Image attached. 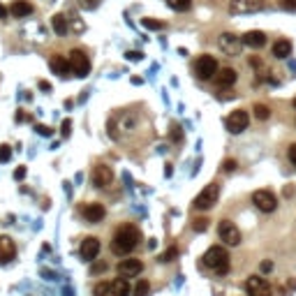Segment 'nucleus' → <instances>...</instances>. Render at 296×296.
I'll return each mask as SVG.
<instances>
[{"label": "nucleus", "instance_id": "obj_23", "mask_svg": "<svg viewBox=\"0 0 296 296\" xmlns=\"http://www.w3.org/2000/svg\"><path fill=\"white\" fill-rule=\"evenodd\" d=\"M51 26H54L56 35H65L70 30L68 26V19H65V14H56L54 19H51Z\"/></svg>", "mask_w": 296, "mask_h": 296}, {"label": "nucleus", "instance_id": "obj_29", "mask_svg": "<svg viewBox=\"0 0 296 296\" xmlns=\"http://www.w3.org/2000/svg\"><path fill=\"white\" fill-rule=\"evenodd\" d=\"M148 292H150V283L148 280H139L135 287V296H148Z\"/></svg>", "mask_w": 296, "mask_h": 296}, {"label": "nucleus", "instance_id": "obj_43", "mask_svg": "<svg viewBox=\"0 0 296 296\" xmlns=\"http://www.w3.org/2000/svg\"><path fill=\"white\" fill-rule=\"evenodd\" d=\"M104 269H107V264H104V262H102V264H95V266H93L95 273H100V271H104Z\"/></svg>", "mask_w": 296, "mask_h": 296}, {"label": "nucleus", "instance_id": "obj_20", "mask_svg": "<svg viewBox=\"0 0 296 296\" xmlns=\"http://www.w3.org/2000/svg\"><path fill=\"white\" fill-rule=\"evenodd\" d=\"M9 14L16 16V19H23L28 14H33V5H30L28 0H14L12 7H9Z\"/></svg>", "mask_w": 296, "mask_h": 296}, {"label": "nucleus", "instance_id": "obj_34", "mask_svg": "<svg viewBox=\"0 0 296 296\" xmlns=\"http://www.w3.org/2000/svg\"><path fill=\"white\" fill-rule=\"evenodd\" d=\"M70 132H72V121H63L61 135H63V137H70Z\"/></svg>", "mask_w": 296, "mask_h": 296}, {"label": "nucleus", "instance_id": "obj_36", "mask_svg": "<svg viewBox=\"0 0 296 296\" xmlns=\"http://www.w3.org/2000/svg\"><path fill=\"white\" fill-rule=\"evenodd\" d=\"M171 139H174V142H181V139H183V132H181V128H178V125L171 130Z\"/></svg>", "mask_w": 296, "mask_h": 296}, {"label": "nucleus", "instance_id": "obj_47", "mask_svg": "<svg viewBox=\"0 0 296 296\" xmlns=\"http://www.w3.org/2000/svg\"><path fill=\"white\" fill-rule=\"evenodd\" d=\"M294 109H296V97H294Z\"/></svg>", "mask_w": 296, "mask_h": 296}, {"label": "nucleus", "instance_id": "obj_44", "mask_svg": "<svg viewBox=\"0 0 296 296\" xmlns=\"http://www.w3.org/2000/svg\"><path fill=\"white\" fill-rule=\"evenodd\" d=\"M40 88H42V90H47V93H49V90H51V83H47V81H40Z\"/></svg>", "mask_w": 296, "mask_h": 296}, {"label": "nucleus", "instance_id": "obj_46", "mask_svg": "<svg viewBox=\"0 0 296 296\" xmlns=\"http://www.w3.org/2000/svg\"><path fill=\"white\" fill-rule=\"evenodd\" d=\"M16 121H26V114H23V111H19V114H16Z\"/></svg>", "mask_w": 296, "mask_h": 296}, {"label": "nucleus", "instance_id": "obj_4", "mask_svg": "<svg viewBox=\"0 0 296 296\" xmlns=\"http://www.w3.org/2000/svg\"><path fill=\"white\" fill-rule=\"evenodd\" d=\"M218 61L216 58H213V56H199V58H197L195 61V74L197 76H199V79H204V81H211L213 79V76H216L218 74Z\"/></svg>", "mask_w": 296, "mask_h": 296}, {"label": "nucleus", "instance_id": "obj_31", "mask_svg": "<svg viewBox=\"0 0 296 296\" xmlns=\"http://www.w3.org/2000/svg\"><path fill=\"white\" fill-rule=\"evenodd\" d=\"M9 157H12V148L7 146V144H2L0 146V162L5 164V162H9Z\"/></svg>", "mask_w": 296, "mask_h": 296}, {"label": "nucleus", "instance_id": "obj_33", "mask_svg": "<svg viewBox=\"0 0 296 296\" xmlns=\"http://www.w3.org/2000/svg\"><path fill=\"white\" fill-rule=\"evenodd\" d=\"M81 9H95V7L100 5V0H79Z\"/></svg>", "mask_w": 296, "mask_h": 296}, {"label": "nucleus", "instance_id": "obj_42", "mask_svg": "<svg viewBox=\"0 0 296 296\" xmlns=\"http://www.w3.org/2000/svg\"><path fill=\"white\" fill-rule=\"evenodd\" d=\"M271 269H273V262H269V259H266V262L262 264V271H264V273H269Z\"/></svg>", "mask_w": 296, "mask_h": 296}, {"label": "nucleus", "instance_id": "obj_1", "mask_svg": "<svg viewBox=\"0 0 296 296\" xmlns=\"http://www.w3.org/2000/svg\"><path fill=\"white\" fill-rule=\"evenodd\" d=\"M139 241H142L139 229L132 227V224H123V227L114 234L111 250H114L116 255H130V252H132V250L139 245Z\"/></svg>", "mask_w": 296, "mask_h": 296}, {"label": "nucleus", "instance_id": "obj_14", "mask_svg": "<svg viewBox=\"0 0 296 296\" xmlns=\"http://www.w3.org/2000/svg\"><path fill=\"white\" fill-rule=\"evenodd\" d=\"M144 271V264L139 259H123L118 264V276L123 278H137Z\"/></svg>", "mask_w": 296, "mask_h": 296}, {"label": "nucleus", "instance_id": "obj_2", "mask_svg": "<svg viewBox=\"0 0 296 296\" xmlns=\"http://www.w3.org/2000/svg\"><path fill=\"white\" fill-rule=\"evenodd\" d=\"M204 266L213 269L216 273H227L229 271V252L222 245H213L204 252Z\"/></svg>", "mask_w": 296, "mask_h": 296}, {"label": "nucleus", "instance_id": "obj_41", "mask_svg": "<svg viewBox=\"0 0 296 296\" xmlns=\"http://www.w3.org/2000/svg\"><path fill=\"white\" fill-rule=\"evenodd\" d=\"M7 16H9V9H7V7H5V5H2V2H0V19L5 21V19H7Z\"/></svg>", "mask_w": 296, "mask_h": 296}, {"label": "nucleus", "instance_id": "obj_45", "mask_svg": "<svg viewBox=\"0 0 296 296\" xmlns=\"http://www.w3.org/2000/svg\"><path fill=\"white\" fill-rule=\"evenodd\" d=\"M285 195H287V197L294 195V185H287V188H285Z\"/></svg>", "mask_w": 296, "mask_h": 296}, {"label": "nucleus", "instance_id": "obj_8", "mask_svg": "<svg viewBox=\"0 0 296 296\" xmlns=\"http://www.w3.org/2000/svg\"><path fill=\"white\" fill-rule=\"evenodd\" d=\"M218 236L222 238V243H227L231 248L241 243V231H238V227H236L231 220H222L220 224H218Z\"/></svg>", "mask_w": 296, "mask_h": 296}, {"label": "nucleus", "instance_id": "obj_6", "mask_svg": "<svg viewBox=\"0 0 296 296\" xmlns=\"http://www.w3.org/2000/svg\"><path fill=\"white\" fill-rule=\"evenodd\" d=\"M252 204H255L262 213H273V211L278 209L276 195L269 192V190H257V192H252Z\"/></svg>", "mask_w": 296, "mask_h": 296}, {"label": "nucleus", "instance_id": "obj_25", "mask_svg": "<svg viewBox=\"0 0 296 296\" xmlns=\"http://www.w3.org/2000/svg\"><path fill=\"white\" fill-rule=\"evenodd\" d=\"M167 5L174 12H188L190 7H192V0H167Z\"/></svg>", "mask_w": 296, "mask_h": 296}, {"label": "nucleus", "instance_id": "obj_24", "mask_svg": "<svg viewBox=\"0 0 296 296\" xmlns=\"http://www.w3.org/2000/svg\"><path fill=\"white\" fill-rule=\"evenodd\" d=\"M252 111H255L257 121H269V118H271V109L266 107V104H259V102H257L255 107H252Z\"/></svg>", "mask_w": 296, "mask_h": 296}, {"label": "nucleus", "instance_id": "obj_11", "mask_svg": "<svg viewBox=\"0 0 296 296\" xmlns=\"http://www.w3.org/2000/svg\"><path fill=\"white\" fill-rule=\"evenodd\" d=\"M245 290H248L250 296H273L271 285L266 283L262 276H250L248 283H245Z\"/></svg>", "mask_w": 296, "mask_h": 296}, {"label": "nucleus", "instance_id": "obj_12", "mask_svg": "<svg viewBox=\"0 0 296 296\" xmlns=\"http://www.w3.org/2000/svg\"><path fill=\"white\" fill-rule=\"evenodd\" d=\"M111 181H114V171H111V167H107V164H97V167L93 169V185L95 188H109Z\"/></svg>", "mask_w": 296, "mask_h": 296}, {"label": "nucleus", "instance_id": "obj_40", "mask_svg": "<svg viewBox=\"0 0 296 296\" xmlns=\"http://www.w3.org/2000/svg\"><path fill=\"white\" fill-rule=\"evenodd\" d=\"M35 130H37V135H42V137H49V135H51V130H49L47 125H37Z\"/></svg>", "mask_w": 296, "mask_h": 296}, {"label": "nucleus", "instance_id": "obj_3", "mask_svg": "<svg viewBox=\"0 0 296 296\" xmlns=\"http://www.w3.org/2000/svg\"><path fill=\"white\" fill-rule=\"evenodd\" d=\"M218 199H220V185H218V183H209V185L197 195L195 209L197 211H209L218 204Z\"/></svg>", "mask_w": 296, "mask_h": 296}, {"label": "nucleus", "instance_id": "obj_21", "mask_svg": "<svg viewBox=\"0 0 296 296\" xmlns=\"http://www.w3.org/2000/svg\"><path fill=\"white\" fill-rule=\"evenodd\" d=\"M111 296H130V283L128 278H116L111 283Z\"/></svg>", "mask_w": 296, "mask_h": 296}, {"label": "nucleus", "instance_id": "obj_30", "mask_svg": "<svg viewBox=\"0 0 296 296\" xmlns=\"http://www.w3.org/2000/svg\"><path fill=\"white\" fill-rule=\"evenodd\" d=\"M192 229L195 231H206L209 229V218H195L192 220Z\"/></svg>", "mask_w": 296, "mask_h": 296}, {"label": "nucleus", "instance_id": "obj_5", "mask_svg": "<svg viewBox=\"0 0 296 296\" xmlns=\"http://www.w3.org/2000/svg\"><path fill=\"white\" fill-rule=\"evenodd\" d=\"M68 61H70V68H72L74 76H79V79L88 76V72H90V61H88V56L83 54L81 49H74Z\"/></svg>", "mask_w": 296, "mask_h": 296}, {"label": "nucleus", "instance_id": "obj_28", "mask_svg": "<svg viewBox=\"0 0 296 296\" xmlns=\"http://www.w3.org/2000/svg\"><path fill=\"white\" fill-rule=\"evenodd\" d=\"M176 257H178V248H174V245H171V248H167V250H164V252L160 255V262H162V264H164V262H174Z\"/></svg>", "mask_w": 296, "mask_h": 296}, {"label": "nucleus", "instance_id": "obj_26", "mask_svg": "<svg viewBox=\"0 0 296 296\" xmlns=\"http://www.w3.org/2000/svg\"><path fill=\"white\" fill-rule=\"evenodd\" d=\"M93 296H111V283H97L93 287Z\"/></svg>", "mask_w": 296, "mask_h": 296}, {"label": "nucleus", "instance_id": "obj_35", "mask_svg": "<svg viewBox=\"0 0 296 296\" xmlns=\"http://www.w3.org/2000/svg\"><path fill=\"white\" fill-rule=\"evenodd\" d=\"M26 178V167H19L14 171V181H23Z\"/></svg>", "mask_w": 296, "mask_h": 296}, {"label": "nucleus", "instance_id": "obj_32", "mask_svg": "<svg viewBox=\"0 0 296 296\" xmlns=\"http://www.w3.org/2000/svg\"><path fill=\"white\" fill-rule=\"evenodd\" d=\"M236 167H238V162H236V160H231V157H229V160H224V162H222V169H224L227 174H231V171H236Z\"/></svg>", "mask_w": 296, "mask_h": 296}, {"label": "nucleus", "instance_id": "obj_18", "mask_svg": "<svg viewBox=\"0 0 296 296\" xmlns=\"http://www.w3.org/2000/svg\"><path fill=\"white\" fill-rule=\"evenodd\" d=\"M16 255V245L9 236H0V262H9Z\"/></svg>", "mask_w": 296, "mask_h": 296}, {"label": "nucleus", "instance_id": "obj_38", "mask_svg": "<svg viewBox=\"0 0 296 296\" xmlns=\"http://www.w3.org/2000/svg\"><path fill=\"white\" fill-rule=\"evenodd\" d=\"M280 5H283L285 9H290V12H294V9H296V0H283Z\"/></svg>", "mask_w": 296, "mask_h": 296}, {"label": "nucleus", "instance_id": "obj_39", "mask_svg": "<svg viewBox=\"0 0 296 296\" xmlns=\"http://www.w3.org/2000/svg\"><path fill=\"white\" fill-rule=\"evenodd\" d=\"M287 155H290V162L296 167V144H292V146H290V153H287Z\"/></svg>", "mask_w": 296, "mask_h": 296}, {"label": "nucleus", "instance_id": "obj_9", "mask_svg": "<svg viewBox=\"0 0 296 296\" xmlns=\"http://www.w3.org/2000/svg\"><path fill=\"white\" fill-rule=\"evenodd\" d=\"M264 9V0H229L231 14H255Z\"/></svg>", "mask_w": 296, "mask_h": 296}, {"label": "nucleus", "instance_id": "obj_10", "mask_svg": "<svg viewBox=\"0 0 296 296\" xmlns=\"http://www.w3.org/2000/svg\"><path fill=\"white\" fill-rule=\"evenodd\" d=\"M218 47L224 56H238L241 54V40L234 33H222L218 37Z\"/></svg>", "mask_w": 296, "mask_h": 296}, {"label": "nucleus", "instance_id": "obj_22", "mask_svg": "<svg viewBox=\"0 0 296 296\" xmlns=\"http://www.w3.org/2000/svg\"><path fill=\"white\" fill-rule=\"evenodd\" d=\"M273 56L276 58H290L292 56V42L290 40H278L273 44Z\"/></svg>", "mask_w": 296, "mask_h": 296}, {"label": "nucleus", "instance_id": "obj_16", "mask_svg": "<svg viewBox=\"0 0 296 296\" xmlns=\"http://www.w3.org/2000/svg\"><path fill=\"white\" fill-rule=\"evenodd\" d=\"M243 44L250 49H262L266 44V35L262 30H250V33L243 35Z\"/></svg>", "mask_w": 296, "mask_h": 296}, {"label": "nucleus", "instance_id": "obj_37", "mask_svg": "<svg viewBox=\"0 0 296 296\" xmlns=\"http://www.w3.org/2000/svg\"><path fill=\"white\" fill-rule=\"evenodd\" d=\"M142 58H144V54H142V51H130V54H128V61H142Z\"/></svg>", "mask_w": 296, "mask_h": 296}, {"label": "nucleus", "instance_id": "obj_13", "mask_svg": "<svg viewBox=\"0 0 296 296\" xmlns=\"http://www.w3.org/2000/svg\"><path fill=\"white\" fill-rule=\"evenodd\" d=\"M100 255V241L95 238V236H88L81 241V257L86 259V262H95Z\"/></svg>", "mask_w": 296, "mask_h": 296}, {"label": "nucleus", "instance_id": "obj_17", "mask_svg": "<svg viewBox=\"0 0 296 296\" xmlns=\"http://www.w3.org/2000/svg\"><path fill=\"white\" fill-rule=\"evenodd\" d=\"M218 86L220 88H231L236 83V79H238V74H236V70H231V68H222V70H218Z\"/></svg>", "mask_w": 296, "mask_h": 296}, {"label": "nucleus", "instance_id": "obj_7", "mask_svg": "<svg viewBox=\"0 0 296 296\" xmlns=\"http://www.w3.org/2000/svg\"><path fill=\"white\" fill-rule=\"evenodd\" d=\"M224 125H227V130L231 132V135H238V132H243V130H248V125H250L248 111H243V109H236V111H231V114L227 116Z\"/></svg>", "mask_w": 296, "mask_h": 296}, {"label": "nucleus", "instance_id": "obj_19", "mask_svg": "<svg viewBox=\"0 0 296 296\" xmlns=\"http://www.w3.org/2000/svg\"><path fill=\"white\" fill-rule=\"evenodd\" d=\"M49 65H51L54 74H58V76H68V74L72 72V68H70V61L65 58V56H54Z\"/></svg>", "mask_w": 296, "mask_h": 296}, {"label": "nucleus", "instance_id": "obj_27", "mask_svg": "<svg viewBox=\"0 0 296 296\" xmlns=\"http://www.w3.org/2000/svg\"><path fill=\"white\" fill-rule=\"evenodd\" d=\"M142 26L146 30H162L164 28V21H157V19H142Z\"/></svg>", "mask_w": 296, "mask_h": 296}, {"label": "nucleus", "instance_id": "obj_15", "mask_svg": "<svg viewBox=\"0 0 296 296\" xmlns=\"http://www.w3.org/2000/svg\"><path fill=\"white\" fill-rule=\"evenodd\" d=\"M104 216H107V211H104L102 204L93 202V204H86V206H83V218H86L88 222H102Z\"/></svg>", "mask_w": 296, "mask_h": 296}]
</instances>
